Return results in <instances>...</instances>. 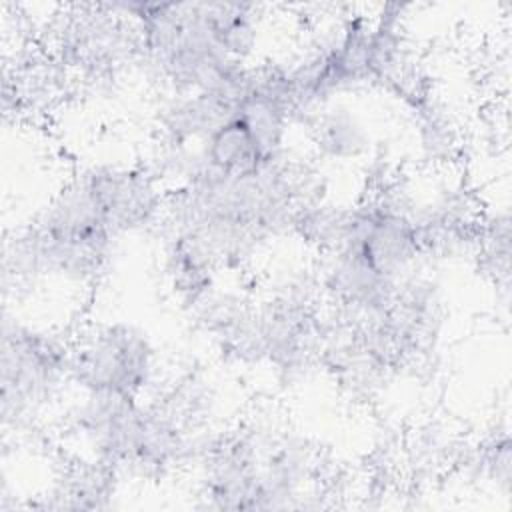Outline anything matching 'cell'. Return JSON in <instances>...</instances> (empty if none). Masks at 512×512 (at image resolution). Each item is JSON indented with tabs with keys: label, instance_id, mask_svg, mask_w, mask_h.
I'll use <instances>...</instances> for the list:
<instances>
[{
	"label": "cell",
	"instance_id": "cell-8",
	"mask_svg": "<svg viewBox=\"0 0 512 512\" xmlns=\"http://www.w3.org/2000/svg\"><path fill=\"white\" fill-rule=\"evenodd\" d=\"M310 130L318 156L338 162L356 160L366 154L370 132L354 110L342 104H326L304 122Z\"/></svg>",
	"mask_w": 512,
	"mask_h": 512
},
{
	"label": "cell",
	"instance_id": "cell-7",
	"mask_svg": "<svg viewBox=\"0 0 512 512\" xmlns=\"http://www.w3.org/2000/svg\"><path fill=\"white\" fill-rule=\"evenodd\" d=\"M120 472L86 454H76L54 480L46 508L100 510L110 508L118 490Z\"/></svg>",
	"mask_w": 512,
	"mask_h": 512
},
{
	"label": "cell",
	"instance_id": "cell-6",
	"mask_svg": "<svg viewBox=\"0 0 512 512\" xmlns=\"http://www.w3.org/2000/svg\"><path fill=\"white\" fill-rule=\"evenodd\" d=\"M78 176L118 238L162 224L166 194L148 168L94 164Z\"/></svg>",
	"mask_w": 512,
	"mask_h": 512
},
{
	"label": "cell",
	"instance_id": "cell-3",
	"mask_svg": "<svg viewBox=\"0 0 512 512\" xmlns=\"http://www.w3.org/2000/svg\"><path fill=\"white\" fill-rule=\"evenodd\" d=\"M70 342L54 332L4 314L2 324V424L22 430L34 424L70 386Z\"/></svg>",
	"mask_w": 512,
	"mask_h": 512
},
{
	"label": "cell",
	"instance_id": "cell-2",
	"mask_svg": "<svg viewBox=\"0 0 512 512\" xmlns=\"http://www.w3.org/2000/svg\"><path fill=\"white\" fill-rule=\"evenodd\" d=\"M120 238L110 230L80 176L66 182L38 216L6 240L4 272L14 282H94Z\"/></svg>",
	"mask_w": 512,
	"mask_h": 512
},
{
	"label": "cell",
	"instance_id": "cell-4",
	"mask_svg": "<svg viewBox=\"0 0 512 512\" xmlns=\"http://www.w3.org/2000/svg\"><path fill=\"white\" fill-rule=\"evenodd\" d=\"M68 380L78 394L144 398L158 380V350L134 322H100L70 342Z\"/></svg>",
	"mask_w": 512,
	"mask_h": 512
},
{
	"label": "cell",
	"instance_id": "cell-1",
	"mask_svg": "<svg viewBox=\"0 0 512 512\" xmlns=\"http://www.w3.org/2000/svg\"><path fill=\"white\" fill-rule=\"evenodd\" d=\"M192 462L208 506L232 510L296 506L312 466L300 436L256 422L208 434Z\"/></svg>",
	"mask_w": 512,
	"mask_h": 512
},
{
	"label": "cell",
	"instance_id": "cell-5",
	"mask_svg": "<svg viewBox=\"0 0 512 512\" xmlns=\"http://www.w3.org/2000/svg\"><path fill=\"white\" fill-rule=\"evenodd\" d=\"M56 48L62 68L88 84L114 82L126 64L140 66L136 28L116 4L74 6L56 32Z\"/></svg>",
	"mask_w": 512,
	"mask_h": 512
}]
</instances>
